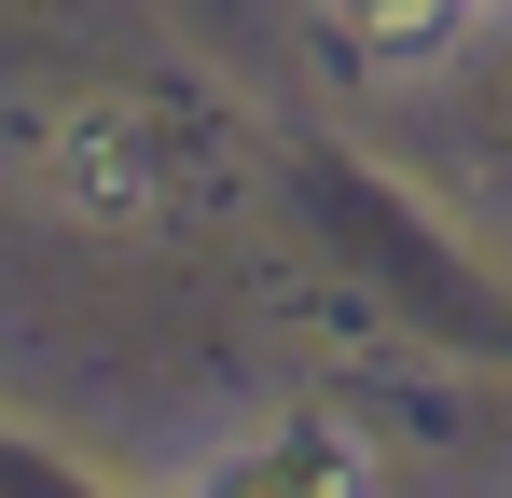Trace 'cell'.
<instances>
[{
  "label": "cell",
  "instance_id": "1",
  "mask_svg": "<svg viewBox=\"0 0 512 498\" xmlns=\"http://www.w3.org/2000/svg\"><path fill=\"white\" fill-rule=\"evenodd\" d=\"M167 153H180V139L153 125V111H84V125L56 139V194H70L84 222H153V208L180 194Z\"/></svg>",
  "mask_w": 512,
  "mask_h": 498
}]
</instances>
